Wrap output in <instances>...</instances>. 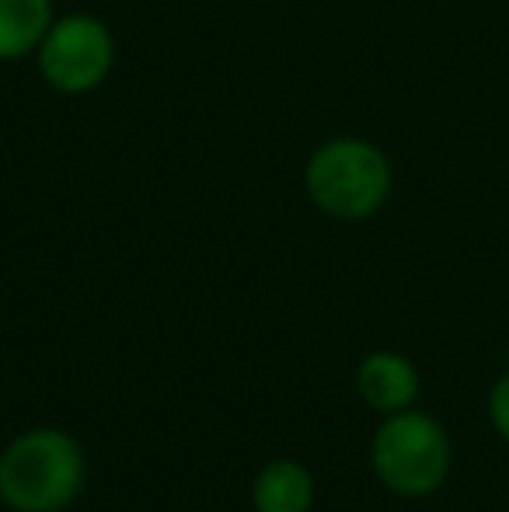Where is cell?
I'll return each mask as SVG.
<instances>
[{"mask_svg": "<svg viewBox=\"0 0 509 512\" xmlns=\"http://www.w3.org/2000/svg\"><path fill=\"white\" fill-rule=\"evenodd\" d=\"M304 192L332 220H370L381 213L394 192L391 157L363 136H332L307 157Z\"/></svg>", "mask_w": 509, "mask_h": 512, "instance_id": "cell-1", "label": "cell"}, {"mask_svg": "<svg viewBox=\"0 0 509 512\" xmlns=\"http://www.w3.org/2000/svg\"><path fill=\"white\" fill-rule=\"evenodd\" d=\"M84 488V450L70 432L39 425L0 453V502L14 512H63Z\"/></svg>", "mask_w": 509, "mask_h": 512, "instance_id": "cell-2", "label": "cell"}, {"mask_svg": "<svg viewBox=\"0 0 509 512\" xmlns=\"http://www.w3.org/2000/svg\"><path fill=\"white\" fill-rule=\"evenodd\" d=\"M370 467L374 478L398 499H429L450 478L454 443L440 418L429 411H394L384 415L370 439Z\"/></svg>", "mask_w": 509, "mask_h": 512, "instance_id": "cell-3", "label": "cell"}, {"mask_svg": "<svg viewBox=\"0 0 509 512\" xmlns=\"http://www.w3.org/2000/svg\"><path fill=\"white\" fill-rule=\"evenodd\" d=\"M39 74L56 95H91L116 67V35L98 14H63L35 49Z\"/></svg>", "mask_w": 509, "mask_h": 512, "instance_id": "cell-4", "label": "cell"}, {"mask_svg": "<svg viewBox=\"0 0 509 512\" xmlns=\"http://www.w3.org/2000/svg\"><path fill=\"white\" fill-rule=\"evenodd\" d=\"M356 394L377 415H394V411L415 408L422 394V377L408 356L377 349L356 366Z\"/></svg>", "mask_w": 509, "mask_h": 512, "instance_id": "cell-5", "label": "cell"}, {"mask_svg": "<svg viewBox=\"0 0 509 512\" xmlns=\"http://www.w3.org/2000/svg\"><path fill=\"white\" fill-rule=\"evenodd\" d=\"M314 492V474L300 460L279 457L255 474L252 502L255 512H311Z\"/></svg>", "mask_w": 509, "mask_h": 512, "instance_id": "cell-6", "label": "cell"}, {"mask_svg": "<svg viewBox=\"0 0 509 512\" xmlns=\"http://www.w3.org/2000/svg\"><path fill=\"white\" fill-rule=\"evenodd\" d=\"M56 21V0H0V63L25 60Z\"/></svg>", "mask_w": 509, "mask_h": 512, "instance_id": "cell-7", "label": "cell"}, {"mask_svg": "<svg viewBox=\"0 0 509 512\" xmlns=\"http://www.w3.org/2000/svg\"><path fill=\"white\" fill-rule=\"evenodd\" d=\"M485 411H489V422H492V429H496V436L509 446V370L492 384Z\"/></svg>", "mask_w": 509, "mask_h": 512, "instance_id": "cell-8", "label": "cell"}]
</instances>
